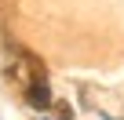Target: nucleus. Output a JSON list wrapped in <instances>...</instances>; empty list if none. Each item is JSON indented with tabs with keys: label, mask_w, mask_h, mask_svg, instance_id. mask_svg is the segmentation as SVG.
<instances>
[{
	"label": "nucleus",
	"mask_w": 124,
	"mask_h": 120,
	"mask_svg": "<svg viewBox=\"0 0 124 120\" xmlns=\"http://www.w3.org/2000/svg\"><path fill=\"white\" fill-rule=\"evenodd\" d=\"M29 102H33V106H40V109H47V106H51L47 87H44V84H33V87H29Z\"/></svg>",
	"instance_id": "nucleus-1"
}]
</instances>
